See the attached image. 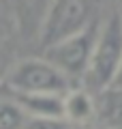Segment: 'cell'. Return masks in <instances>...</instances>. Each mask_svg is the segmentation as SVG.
Masks as SVG:
<instances>
[{
    "instance_id": "cell-1",
    "label": "cell",
    "mask_w": 122,
    "mask_h": 129,
    "mask_svg": "<svg viewBox=\"0 0 122 129\" xmlns=\"http://www.w3.org/2000/svg\"><path fill=\"white\" fill-rule=\"evenodd\" d=\"M120 62H122V19L113 11L103 22H99L90 62L81 78V82H84L81 88L96 95L103 88L111 86Z\"/></svg>"
},
{
    "instance_id": "cell-2",
    "label": "cell",
    "mask_w": 122,
    "mask_h": 129,
    "mask_svg": "<svg viewBox=\"0 0 122 129\" xmlns=\"http://www.w3.org/2000/svg\"><path fill=\"white\" fill-rule=\"evenodd\" d=\"M11 95H67L73 82L45 58L19 60L7 75Z\"/></svg>"
},
{
    "instance_id": "cell-3",
    "label": "cell",
    "mask_w": 122,
    "mask_h": 129,
    "mask_svg": "<svg viewBox=\"0 0 122 129\" xmlns=\"http://www.w3.org/2000/svg\"><path fill=\"white\" fill-rule=\"evenodd\" d=\"M94 2L96 0H51L39 30L43 47H49L94 24Z\"/></svg>"
},
{
    "instance_id": "cell-4",
    "label": "cell",
    "mask_w": 122,
    "mask_h": 129,
    "mask_svg": "<svg viewBox=\"0 0 122 129\" xmlns=\"http://www.w3.org/2000/svg\"><path fill=\"white\" fill-rule=\"evenodd\" d=\"M96 30H99V22L90 24L86 30L77 32V35H71V37L45 47V60L51 62L58 71H62L71 82L81 80L92 56Z\"/></svg>"
},
{
    "instance_id": "cell-5",
    "label": "cell",
    "mask_w": 122,
    "mask_h": 129,
    "mask_svg": "<svg viewBox=\"0 0 122 129\" xmlns=\"http://www.w3.org/2000/svg\"><path fill=\"white\" fill-rule=\"evenodd\" d=\"M62 120L73 125L75 129L90 127L96 120V103L94 95L88 92L86 88L73 86L67 95L62 97Z\"/></svg>"
},
{
    "instance_id": "cell-6",
    "label": "cell",
    "mask_w": 122,
    "mask_h": 129,
    "mask_svg": "<svg viewBox=\"0 0 122 129\" xmlns=\"http://www.w3.org/2000/svg\"><path fill=\"white\" fill-rule=\"evenodd\" d=\"M96 127L122 129V86H107L94 95Z\"/></svg>"
},
{
    "instance_id": "cell-7",
    "label": "cell",
    "mask_w": 122,
    "mask_h": 129,
    "mask_svg": "<svg viewBox=\"0 0 122 129\" xmlns=\"http://www.w3.org/2000/svg\"><path fill=\"white\" fill-rule=\"evenodd\" d=\"M19 103L28 118L62 120V97L64 95H11Z\"/></svg>"
},
{
    "instance_id": "cell-8",
    "label": "cell",
    "mask_w": 122,
    "mask_h": 129,
    "mask_svg": "<svg viewBox=\"0 0 122 129\" xmlns=\"http://www.w3.org/2000/svg\"><path fill=\"white\" fill-rule=\"evenodd\" d=\"M11 2L15 9V17L19 19L24 30L39 32L51 0H11Z\"/></svg>"
},
{
    "instance_id": "cell-9",
    "label": "cell",
    "mask_w": 122,
    "mask_h": 129,
    "mask_svg": "<svg viewBox=\"0 0 122 129\" xmlns=\"http://www.w3.org/2000/svg\"><path fill=\"white\" fill-rule=\"evenodd\" d=\"M28 114L13 97H0V129H24Z\"/></svg>"
},
{
    "instance_id": "cell-10",
    "label": "cell",
    "mask_w": 122,
    "mask_h": 129,
    "mask_svg": "<svg viewBox=\"0 0 122 129\" xmlns=\"http://www.w3.org/2000/svg\"><path fill=\"white\" fill-rule=\"evenodd\" d=\"M24 129H75L64 120H45V118H28Z\"/></svg>"
},
{
    "instance_id": "cell-11",
    "label": "cell",
    "mask_w": 122,
    "mask_h": 129,
    "mask_svg": "<svg viewBox=\"0 0 122 129\" xmlns=\"http://www.w3.org/2000/svg\"><path fill=\"white\" fill-rule=\"evenodd\" d=\"M111 86H122V62H120V67H118V73H116V78H113Z\"/></svg>"
},
{
    "instance_id": "cell-12",
    "label": "cell",
    "mask_w": 122,
    "mask_h": 129,
    "mask_svg": "<svg viewBox=\"0 0 122 129\" xmlns=\"http://www.w3.org/2000/svg\"><path fill=\"white\" fill-rule=\"evenodd\" d=\"M116 13H118V17L122 19V0H118V9H116Z\"/></svg>"
},
{
    "instance_id": "cell-13",
    "label": "cell",
    "mask_w": 122,
    "mask_h": 129,
    "mask_svg": "<svg viewBox=\"0 0 122 129\" xmlns=\"http://www.w3.org/2000/svg\"><path fill=\"white\" fill-rule=\"evenodd\" d=\"M96 129H101V127H96Z\"/></svg>"
}]
</instances>
